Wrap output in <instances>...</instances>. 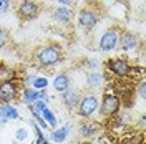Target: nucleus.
I'll return each mask as SVG.
<instances>
[{
    "label": "nucleus",
    "instance_id": "f257e3e1",
    "mask_svg": "<svg viewBox=\"0 0 146 144\" xmlns=\"http://www.w3.org/2000/svg\"><path fill=\"white\" fill-rule=\"evenodd\" d=\"M32 60L38 68H52L63 60V48L56 42H46L33 50Z\"/></svg>",
    "mask_w": 146,
    "mask_h": 144
},
{
    "label": "nucleus",
    "instance_id": "f03ea898",
    "mask_svg": "<svg viewBox=\"0 0 146 144\" xmlns=\"http://www.w3.org/2000/svg\"><path fill=\"white\" fill-rule=\"evenodd\" d=\"M96 5L98 3L95 0H88L78 13V23L85 32H91L100 23L101 17H103V7L96 9Z\"/></svg>",
    "mask_w": 146,
    "mask_h": 144
},
{
    "label": "nucleus",
    "instance_id": "7ed1b4c3",
    "mask_svg": "<svg viewBox=\"0 0 146 144\" xmlns=\"http://www.w3.org/2000/svg\"><path fill=\"white\" fill-rule=\"evenodd\" d=\"M100 106V98H98V94H95V93H86L85 96L80 98L78 101V106H76V111H78V114L85 119H88L91 114H95V111L98 109Z\"/></svg>",
    "mask_w": 146,
    "mask_h": 144
},
{
    "label": "nucleus",
    "instance_id": "20e7f679",
    "mask_svg": "<svg viewBox=\"0 0 146 144\" xmlns=\"http://www.w3.org/2000/svg\"><path fill=\"white\" fill-rule=\"evenodd\" d=\"M40 13V5L35 0H20L17 7V17L20 22H30L38 17Z\"/></svg>",
    "mask_w": 146,
    "mask_h": 144
},
{
    "label": "nucleus",
    "instance_id": "39448f33",
    "mask_svg": "<svg viewBox=\"0 0 146 144\" xmlns=\"http://www.w3.org/2000/svg\"><path fill=\"white\" fill-rule=\"evenodd\" d=\"M119 30L118 27L108 28L100 38V50L101 52H111L118 46V38H119Z\"/></svg>",
    "mask_w": 146,
    "mask_h": 144
},
{
    "label": "nucleus",
    "instance_id": "423d86ee",
    "mask_svg": "<svg viewBox=\"0 0 146 144\" xmlns=\"http://www.w3.org/2000/svg\"><path fill=\"white\" fill-rule=\"evenodd\" d=\"M119 106H121V103H119V98L118 96H115V94H105L103 99L100 101V114L101 116H113V114H116L119 111Z\"/></svg>",
    "mask_w": 146,
    "mask_h": 144
},
{
    "label": "nucleus",
    "instance_id": "0eeeda50",
    "mask_svg": "<svg viewBox=\"0 0 146 144\" xmlns=\"http://www.w3.org/2000/svg\"><path fill=\"white\" fill-rule=\"evenodd\" d=\"M20 94V86L17 81H3L0 83V103H12Z\"/></svg>",
    "mask_w": 146,
    "mask_h": 144
},
{
    "label": "nucleus",
    "instance_id": "6e6552de",
    "mask_svg": "<svg viewBox=\"0 0 146 144\" xmlns=\"http://www.w3.org/2000/svg\"><path fill=\"white\" fill-rule=\"evenodd\" d=\"M118 46L123 50V52H131V50H136L138 46H139V36H138L135 32L123 30V32H119Z\"/></svg>",
    "mask_w": 146,
    "mask_h": 144
},
{
    "label": "nucleus",
    "instance_id": "1a4fd4ad",
    "mask_svg": "<svg viewBox=\"0 0 146 144\" xmlns=\"http://www.w3.org/2000/svg\"><path fill=\"white\" fill-rule=\"evenodd\" d=\"M106 68L111 73H115L116 76H119V78L128 76L129 71H131V65L125 58H110L108 61H106Z\"/></svg>",
    "mask_w": 146,
    "mask_h": 144
},
{
    "label": "nucleus",
    "instance_id": "9d476101",
    "mask_svg": "<svg viewBox=\"0 0 146 144\" xmlns=\"http://www.w3.org/2000/svg\"><path fill=\"white\" fill-rule=\"evenodd\" d=\"M80 98H82L80 91L75 90V88H68V90H65L63 93H62V101H63L65 108H68V109H75L76 108Z\"/></svg>",
    "mask_w": 146,
    "mask_h": 144
},
{
    "label": "nucleus",
    "instance_id": "9b49d317",
    "mask_svg": "<svg viewBox=\"0 0 146 144\" xmlns=\"http://www.w3.org/2000/svg\"><path fill=\"white\" fill-rule=\"evenodd\" d=\"M98 131H100V124L95 123V121L85 119L82 124H80V136H82L83 139H90L93 136H96Z\"/></svg>",
    "mask_w": 146,
    "mask_h": 144
},
{
    "label": "nucleus",
    "instance_id": "f8f14e48",
    "mask_svg": "<svg viewBox=\"0 0 146 144\" xmlns=\"http://www.w3.org/2000/svg\"><path fill=\"white\" fill-rule=\"evenodd\" d=\"M53 18L60 23H70L73 18V12L68 7H58V9H55Z\"/></svg>",
    "mask_w": 146,
    "mask_h": 144
},
{
    "label": "nucleus",
    "instance_id": "ddd939ff",
    "mask_svg": "<svg viewBox=\"0 0 146 144\" xmlns=\"http://www.w3.org/2000/svg\"><path fill=\"white\" fill-rule=\"evenodd\" d=\"M53 88L58 93H63L65 90H68L70 88V75L68 73H60L53 80Z\"/></svg>",
    "mask_w": 146,
    "mask_h": 144
},
{
    "label": "nucleus",
    "instance_id": "4468645a",
    "mask_svg": "<svg viewBox=\"0 0 146 144\" xmlns=\"http://www.w3.org/2000/svg\"><path fill=\"white\" fill-rule=\"evenodd\" d=\"M101 83H103V75L100 71H90L86 75V88L88 90H96V88H100Z\"/></svg>",
    "mask_w": 146,
    "mask_h": 144
},
{
    "label": "nucleus",
    "instance_id": "2eb2a0df",
    "mask_svg": "<svg viewBox=\"0 0 146 144\" xmlns=\"http://www.w3.org/2000/svg\"><path fill=\"white\" fill-rule=\"evenodd\" d=\"M13 80H15V70L2 63L0 65V83H3V81H13Z\"/></svg>",
    "mask_w": 146,
    "mask_h": 144
},
{
    "label": "nucleus",
    "instance_id": "dca6fc26",
    "mask_svg": "<svg viewBox=\"0 0 146 144\" xmlns=\"http://www.w3.org/2000/svg\"><path fill=\"white\" fill-rule=\"evenodd\" d=\"M0 113H2V116L3 118H9V119H13V118L18 116L17 109L9 106V104H2V109H0Z\"/></svg>",
    "mask_w": 146,
    "mask_h": 144
},
{
    "label": "nucleus",
    "instance_id": "f3484780",
    "mask_svg": "<svg viewBox=\"0 0 146 144\" xmlns=\"http://www.w3.org/2000/svg\"><path fill=\"white\" fill-rule=\"evenodd\" d=\"M10 42V33L7 28H3L2 25H0V50H3L5 46L9 45Z\"/></svg>",
    "mask_w": 146,
    "mask_h": 144
},
{
    "label": "nucleus",
    "instance_id": "a211bd4d",
    "mask_svg": "<svg viewBox=\"0 0 146 144\" xmlns=\"http://www.w3.org/2000/svg\"><path fill=\"white\" fill-rule=\"evenodd\" d=\"M36 98H38L36 91H33V90H25V91H23V101L27 103L28 106H30V104H32Z\"/></svg>",
    "mask_w": 146,
    "mask_h": 144
},
{
    "label": "nucleus",
    "instance_id": "6ab92c4d",
    "mask_svg": "<svg viewBox=\"0 0 146 144\" xmlns=\"http://www.w3.org/2000/svg\"><path fill=\"white\" fill-rule=\"evenodd\" d=\"M68 131H70V127L63 126L60 131H55L53 134H52V137H53L55 141H58V143H60V141H63V139H65V136H66V133H68Z\"/></svg>",
    "mask_w": 146,
    "mask_h": 144
},
{
    "label": "nucleus",
    "instance_id": "aec40b11",
    "mask_svg": "<svg viewBox=\"0 0 146 144\" xmlns=\"http://www.w3.org/2000/svg\"><path fill=\"white\" fill-rule=\"evenodd\" d=\"M42 114L46 118V121H48L50 124H55V118H53V114H52V111H50V109H46V108H45L43 111H42Z\"/></svg>",
    "mask_w": 146,
    "mask_h": 144
},
{
    "label": "nucleus",
    "instance_id": "412c9836",
    "mask_svg": "<svg viewBox=\"0 0 146 144\" xmlns=\"http://www.w3.org/2000/svg\"><path fill=\"white\" fill-rule=\"evenodd\" d=\"M9 9H10V2L9 0H0V13L9 12Z\"/></svg>",
    "mask_w": 146,
    "mask_h": 144
},
{
    "label": "nucleus",
    "instance_id": "4be33fe9",
    "mask_svg": "<svg viewBox=\"0 0 146 144\" xmlns=\"http://www.w3.org/2000/svg\"><path fill=\"white\" fill-rule=\"evenodd\" d=\"M138 96L141 99H145L146 98V93H145V81H141L139 83V88H138Z\"/></svg>",
    "mask_w": 146,
    "mask_h": 144
},
{
    "label": "nucleus",
    "instance_id": "5701e85b",
    "mask_svg": "<svg viewBox=\"0 0 146 144\" xmlns=\"http://www.w3.org/2000/svg\"><path fill=\"white\" fill-rule=\"evenodd\" d=\"M85 63H88L86 66L91 68V71H95V70L98 68V61H96V60H85Z\"/></svg>",
    "mask_w": 146,
    "mask_h": 144
},
{
    "label": "nucleus",
    "instance_id": "b1692460",
    "mask_svg": "<svg viewBox=\"0 0 146 144\" xmlns=\"http://www.w3.org/2000/svg\"><path fill=\"white\" fill-rule=\"evenodd\" d=\"M46 81L45 80H36V86H45Z\"/></svg>",
    "mask_w": 146,
    "mask_h": 144
},
{
    "label": "nucleus",
    "instance_id": "393cba45",
    "mask_svg": "<svg viewBox=\"0 0 146 144\" xmlns=\"http://www.w3.org/2000/svg\"><path fill=\"white\" fill-rule=\"evenodd\" d=\"M38 144H46V141L43 139V137H40V136H38Z\"/></svg>",
    "mask_w": 146,
    "mask_h": 144
},
{
    "label": "nucleus",
    "instance_id": "a878e982",
    "mask_svg": "<svg viewBox=\"0 0 146 144\" xmlns=\"http://www.w3.org/2000/svg\"><path fill=\"white\" fill-rule=\"evenodd\" d=\"M60 2H62V3H68V2H70V0H60Z\"/></svg>",
    "mask_w": 146,
    "mask_h": 144
}]
</instances>
